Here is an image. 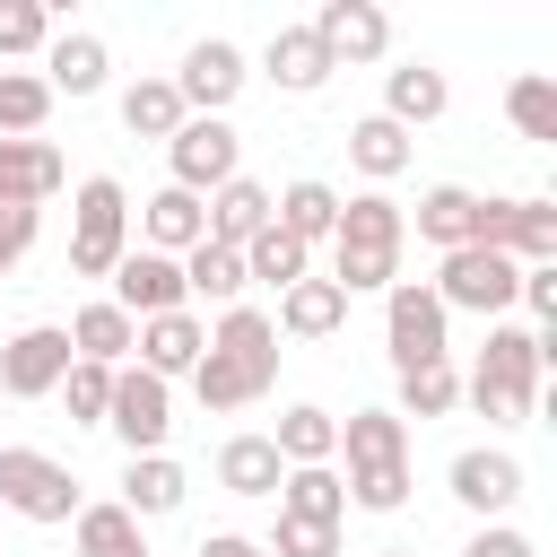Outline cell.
Instances as JSON below:
<instances>
[{
  "instance_id": "cell-3",
  "label": "cell",
  "mask_w": 557,
  "mask_h": 557,
  "mask_svg": "<svg viewBox=\"0 0 557 557\" xmlns=\"http://www.w3.org/2000/svg\"><path fill=\"white\" fill-rule=\"evenodd\" d=\"M400 244H409V209L392 191H348L339 226H331V287L339 296H383L400 278Z\"/></svg>"
},
{
  "instance_id": "cell-20",
  "label": "cell",
  "mask_w": 557,
  "mask_h": 557,
  "mask_svg": "<svg viewBox=\"0 0 557 557\" xmlns=\"http://www.w3.org/2000/svg\"><path fill=\"white\" fill-rule=\"evenodd\" d=\"M444 104H453V78L435 61H392L383 70V122L426 131V122H444Z\"/></svg>"
},
{
  "instance_id": "cell-23",
  "label": "cell",
  "mask_w": 557,
  "mask_h": 557,
  "mask_svg": "<svg viewBox=\"0 0 557 557\" xmlns=\"http://www.w3.org/2000/svg\"><path fill=\"white\" fill-rule=\"evenodd\" d=\"M270 226L313 252V244H331V226H339V191H331L322 174H296L287 191H270Z\"/></svg>"
},
{
  "instance_id": "cell-38",
  "label": "cell",
  "mask_w": 557,
  "mask_h": 557,
  "mask_svg": "<svg viewBox=\"0 0 557 557\" xmlns=\"http://www.w3.org/2000/svg\"><path fill=\"white\" fill-rule=\"evenodd\" d=\"M61 35V17L44 9V0H0V70H26V61H44V44Z\"/></svg>"
},
{
  "instance_id": "cell-7",
  "label": "cell",
  "mask_w": 557,
  "mask_h": 557,
  "mask_svg": "<svg viewBox=\"0 0 557 557\" xmlns=\"http://www.w3.org/2000/svg\"><path fill=\"white\" fill-rule=\"evenodd\" d=\"M235 174H244V131H235L226 113H191V122L165 139V183H174V191L209 200V191L235 183Z\"/></svg>"
},
{
  "instance_id": "cell-24",
  "label": "cell",
  "mask_w": 557,
  "mask_h": 557,
  "mask_svg": "<svg viewBox=\"0 0 557 557\" xmlns=\"http://www.w3.org/2000/svg\"><path fill=\"white\" fill-rule=\"evenodd\" d=\"M409 226H418L435 252H461V244H479V191H470V183H426L418 209H409Z\"/></svg>"
},
{
  "instance_id": "cell-5",
  "label": "cell",
  "mask_w": 557,
  "mask_h": 557,
  "mask_svg": "<svg viewBox=\"0 0 557 557\" xmlns=\"http://www.w3.org/2000/svg\"><path fill=\"white\" fill-rule=\"evenodd\" d=\"M435 305L444 313H479V322H505L513 313V296H522V261H505V252H487V244H461V252H444L435 261Z\"/></svg>"
},
{
  "instance_id": "cell-31",
  "label": "cell",
  "mask_w": 557,
  "mask_h": 557,
  "mask_svg": "<svg viewBox=\"0 0 557 557\" xmlns=\"http://www.w3.org/2000/svg\"><path fill=\"white\" fill-rule=\"evenodd\" d=\"M270 444H278V461H287V470H322V461H339V418H331V409H313V400H296V409H278Z\"/></svg>"
},
{
  "instance_id": "cell-4",
  "label": "cell",
  "mask_w": 557,
  "mask_h": 557,
  "mask_svg": "<svg viewBox=\"0 0 557 557\" xmlns=\"http://www.w3.org/2000/svg\"><path fill=\"white\" fill-rule=\"evenodd\" d=\"M122 252H131V191L113 174H87L70 200V278H113Z\"/></svg>"
},
{
  "instance_id": "cell-46",
  "label": "cell",
  "mask_w": 557,
  "mask_h": 557,
  "mask_svg": "<svg viewBox=\"0 0 557 557\" xmlns=\"http://www.w3.org/2000/svg\"><path fill=\"white\" fill-rule=\"evenodd\" d=\"M461 557H540V548H531L513 522H479V531L461 540Z\"/></svg>"
},
{
  "instance_id": "cell-36",
  "label": "cell",
  "mask_w": 557,
  "mask_h": 557,
  "mask_svg": "<svg viewBox=\"0 0 557 557\" xmlns=\"http://www.w3.org/2000/svg\"><path fill=\"white\" fill-rule=\"evenodd\" d=\"M453 409H461V374H453V357H444V366H409L400 392H392V418H400V426H409V418L426 426V418H453Z\"/></svg>"
},
{
  "instance_id": "cell-29",
  "label": "cell",
  "mask_w": 557,
  "mask_h": 557,
  "mask_svg": "<svg viewBox=\"0 0 557 557\" xmlns=\"http://www.w3.org/2000/svg\"><path fill=\"white\" fill-rule=\"evenodd\" d=\"M200 209H209V244H226V252H244V244H252V235L270 226V191H261L252 174L218 183V191H209Z\"/></svg>"
},
{
  "instance_id": "cell-40",
  "label": "cell",
  "mask_w": 557,
  "mask_h": 557,
  "mask_svg": "<svg viewBox=\"0 0 557 557\" xmlns=\"http://www.w3.org/2000/svg\"><path fill=\"white\" fill-rule=\"evenodd\" d=\"M505 122L548 148V139H557V78H548V70H522V78L505 87Z\"/></svg>"
},
{
  "instance_id": "cell-37",
  "label": "cell",
  "mask_w": 557,
  "mask_h": 557,
  "mask_svg": "<svg viewBox=\"0 0 557 557\" xmlns=\"http://www.w3.org/2000/svg\"><path fill=\"white\" fill-rule=\"evenodd\" d=\"M244 278H252V287H278V296H287L296 278H313V252H305L296 235H278V226H261V235L244 244Z\"/></svg>"
},
{
  "instance_id": "cell-21",
  "label": "cell",
  "mask_w": 557,
  "mask_h": 557,
  "mask_svg": "<svg viewBox=\"0 0 557 557\" xmlns=\"http://www.w3.org/2000/svg\"><path fill=\"white\" fill-rule=\"evenodd\" d=\"M200 348H209V322L183 305V313H157V322H139V348H131V357H139L157 383H183V374L200 366Z\"/></svg>"
},
{
  "instance_id": "cell-18",
  "label": "cell",
  "mask_w": 557,
  "mask_h": 557,
  "mask_svg": "<svg viewBox=\"0 0 557 557\" xmlns=\"http://www.w3.org/2000/svg\"><path fill=\"white\" fill-rule=\"evenodd\" d=\"M183 496H191V479H183V461L174 453H131L122 461V513L131 522H165V513H183Z\"/></svg>"
},
{
  "instance_id": "cell-27",
  "label": "cell",
  "mask_w": 557,
  "mask_h": 557,
  "mask_svg": "<svg viewBox=\"0 0 557 557\" xmlns=\"http://www.w3.org/2000/svg\"><path fill=\"white\" fill-rule=\"evenodd\" d=\"M278 479H287V461H278V444L270 435H226L218 444V487L226 496H244V505H261V496H278Z\"/></svg>"
},
{
  "instance_id": "cell-43",
  "label": "cell",
  "mask_w": 557,
  "mask_h": 557,
  "mask_svg": "<svg viewBox=\"0 0 557 557\" xmlns=\"http://www.w3.org/2000/svg\"><path fill=\"white\" fill-rule=\"evenodd\" d=\"M270 557H339V531H322V522H270V540H261Z\"/></svg>"
},
{
  "instance_id": "cell-39",
  "label": "cell",
  "mask_w": 557,
  "mask_h": 557,
  "mask_svg": "<svg viewBox=\"0 0 557 557\" xmlns=\"http://www.w3.org/2000/svg\"><path fill=\"white\" fill-rule=\"evenodd\" d=\"M52 122V87L35 70H0V139H44Z\"/></svg>"
},
{
  "instance_id": "cell-22",
  "label": "cell",
  "mask_w": 557,
  "mask_h": 557,
  "mask_svg": "<svg viewBox=\"0 0 557 557\" xmlns=\"http://www.w3.org/2000/svg\"><path fill=\"white\" fill-rule=\"evenodd\" d=\"M61 183H70V165H61V148H52V139H0V200L44 209Z\"/></svg>"
},
{
  "instance_id": "cell-1",
  "label": "cell",
  "mask_w": 557,
  "mask_h": 557,
  "mask_svg": "<svg viewBox=\"0 0 557 557\" xmlns=\"http://www.w3.org/2000/svg\"><path fill=\"white\" fill-rule=\"evenodd\" d=\"M183 383H191V400H200L209 418L270 400V383H278V322H270L261 305H226V313L209 322V348H200V366H191Z\"/></svg>"
},
{
  "instance_id": "cell-48",
  "label": "cell",
  "mask_w": 557,
  "mask_h": 557,
  "mask_svg": "<svg viewBox=\"0 0 557 557\" xmlns=\"http://www.w3.org/2000/svg\"><path fill=\"white\" fill-rule=\"evenodd\" d=\"M374 557H418V548H374Z\"/></svg>"
},
{
  "instance_id": "cell-28",
  "label": "cell",
  "mask_w": 557,
  "mask_h": 557,
  "mask_svg": "<svg viewBox=\"0 0 557 557\" xmlns=\"http://www.w3.org/2000/svg\"><path fill=\"white\" fill-rule=\"evenodd\" d=\"M409 131L400 122H383V113H366V122H348V165L366 174V191H383V183H400L409 174Z\"/></svg>"
},
{
  "instance_id": "cell-15",
  "label": "cell",
  "mask_w": 557,
  "mask_h": 557,
  "mask_svg": "<svg viewBox=\"0 0 557 557\" xmlns=\"http://www.w3.org/2000/svg\"><path fill=\"white\" fill-rule=\"evenodd\" d=\"M104 296H113L131 322H157V313H183V305H191V296H183V261H165V252H148V244H131V252L113 261Z\"/></svg>"
},
{
  "instance_id": "cell-12",
  "label": "cell",
  "mask_w": 557,
  "mask_h": 557,
  "mask_svg": "<svg viewBox=\"0 0 557 557\" xmlns=\"http://www.w3.org/2000/svg\"><path fill=\"white\" fill-rule=\"evenodd\" d=\"M453 505L461 513H479V522H505L513 505H522V461L505 453V444H470V453H453Z\"/></svg>"
},
{
  "instance_id": "cell-44",
  "label": "cell",
  "mask_w": 557,
  "mask_h": 557,
  "mask_svg": "<svg viewBox=\"0 0 557 557\" xmlns=\"http://www.w3.org/2000/svg\"><path fill=\"white\" fill-rule=\"evenodd\" d=\"M522 313H531V331H557V261H531L522 270V296H513Z\"/></svg>"
},
{
  "instance_id": "cell-11",
  "label": "cell",
  "mask_w": 557,
  "mask_h": 557,
  "mask_svg": "<svg viewBox=\"0 0 557 557\" xmlns=\"http://www.w3.org/2000/svg\"><path fill=\"white\" fill-rule=\"evenodd\" d=\"M70 374V331L61 322H26L0 339V400H52Z\"/></svg>"
},
{
  "instance_id": "cell-10",
  "label": "cell",
  "mask_w": 557,
  "mask_h": 557,
  "mask_svg": "<svg viewBox=\"0 0 557 557\" xmlns=\"http://www.w3.org/2000/svg\"><path fill=\"white\" fill-rule=\"evenodd\" d=\"M104 426L122 435V461H131V453H165V435H174V383H157L148 366H122Z\"/></svg>"
},
{
  "instance_id": "cell-25",
  "label": "cell",
  "mask_w": 557,
  "mask_h": 557,
  "mask_svg": "<svg viewBox=\"0 0 557 557\" xmlns=\"http://www.w3.org/2000/svg\"><path fill=\"white\" fill-rule=\"evenodd\" d=\"M70 357H87V366H131V348H139V322L113 305V296H96V305H78L70 322Z\"/></svg>"
},
{
  "instance_id": "cell-49",
  "label": "cell",
  "mask_w": 557,
  "mask_h": 557,
  "mask_svg": "<svg viewBox=\"0 0 557 557\" xmlns=\"http://www.w3.org/2000/svg\"><path fill=\"white\" fill-rule=\"evenodd\" d=\"M0 409H9V400H0Z\"/></svg>"
},
{
  "instance_id": "cell-47",
  "label": "cell",
  "mask_w": 557,
  "mask_h": 557,
  "mask_svg": "<svg viewBox=\"0 0 557 557\" xmlns=\"http://www.w3.org/2000/svg\"><path fill=\"white\" fill-rule=\"evenodd\" d=\"M191 557H270V548H261V540H244V531H209Z\"/></svg>"
},
{
  "instance_id": "cell-41",
  "label": "cell",
  "mask_w": 557,
  "mask_h": 557,
  "mask_svg": "<svg viewBox=\"0 0 557 557\" xmlns=\"http://www.w3.org/2000/svg\"><path fill=\"white\" fill-rule=\"evenodd\" d=\"M113 374H122V366H87V357H70V374H61V409H70V426H104V409H113Z\"/></svg>"
},
{
  "instance_id": "cell-34",
  "label": "cell",
  "mask_w": 557,
  "mask_h": 557,
  "mask_svg": "<svg viewBox=\"0 0 557 557\" xmlns=\"http://www.w3.org/2000/svg\"><path fill=\"white\" fill-rule=\"evenodd\" d=\"M70 540H78V557H148V522H131L113 496L104 505H78Z\"/></svg>"
},
{
  "instance_id": "cell-16",
  "label": "cell",
  "mask_w": 557,
  "mask_h": 557,
  "mask_svg": "<svg viewBox=\"0 0 557 557\" xmlns=\"http://www.w3.org/2000/svg\"><path fill=\"white\" fill-rule=\"evenodd\" d=\"M131 244H148V252H165V261H183L191 244H209V209L191 200V191H148L139 209H131Z\"/></svg>"
},
{
  "instance_id": "cell-6",
  "label": "cell",
  "mask_w": 557,
  "mask_h": 557,
  "mask_svg": "<svg viewBox=\"0 0 557 557\" xmlns=\"http://www.w3.org/2000/svg\"><path fill=\"white\" fill-rule=\"evenodd\" d=\"M78 479H70V461H52V453H35V444H0V513H17V522H78Z\"/></svg>"
},
{
  "instance_id": "cell-35",
  "label": "cell",
  "mask_w": 557,
  "mask_h": 557,
  "mask_svg": "<svg viewBox=\"0 0 557 557\" xmlns=\"http://www.w3.org/2000/svg\"><path fill=\"white\" fill-rule=\"evenodd\" d=\"M191 113H183V96H174V78H131L122 87V131L131 139H174Z\"/></svg>"
},
{
  "instance_id": "cell-33",
  "label": "cell",
  "mask_w": 557,
  "mask_h": 557,
  "mask_svg": "<svg viewBox=\"0 0 557 557\" xmlns=\"http://www.w3.org/2000/svg\"><path fill=\"white\" fill-rule=\"evenodd\" d=\"M244 287H252L244 278V252H226V244H191L183 252V296L191 305H218L226 313V305H244Z\"/></svg>"
},
{
  "instance_id": "cell-2",
  "label": "cell",
  "mask_w": 557,
  "mask_h": 557,
  "mask_svg": "<svg viewBox=\"0 0 557 557\" xmlns=\"http://www.w3.org/2000/svg\"><path fill=\"white\" fill-rule=\"evenodd\" d=\"M557 357V331H531V322H487V348L470 357L461 374V400L487 418V426H522L540 409V374Z\"/></svg>"
},
{
  "instance_id": "cell-32",
  "label": "cell",
  "mask_w": 557,
  "mask_h": 557,
  "mask_svg": "<svg viewBox=\"0 0 557 557\" xmlns=\"http://www.w3.org/2000/svg\"><path fill=\"white\" fill-rule=\"evenodd\" d=\"M278 513H287V522H322V531H339V522H348L339 461H322V470H287V479H278Z\"/></svg>"
},
{
  "instance_id": "cell-9",
  "label": "cell",
  "mask_w": 557,
  "mask_h": 557,
  "mask_svg": "<svg viewBox=\"0 0 557 557\" xmlns=\"http://www.w3.org/2000/svg\"><path fill=\"white\" fill-rule=\"evenodd\" d=\"M479 244L487 252H505V261H557V200H540V191H479Z\"/></svg>"
},
{
  "instance_id": "cell-17",
  "label": "cell",
  "mask_w": 557,
  "mask_h": 557,
  "mask_svg": "<svg viewBox=\"0 0 557 557\" xmlns=\"http://www.w3.org/2000/svg\"><path fill=\"white\" fill-rule=\"evenodd\" d=\"M35 78L52 87V104H61V96H96V87L113 78V52H104V35H87V26H61V35L44 44V61H35Z\"/></svg>"
},
{
  "instance_id": "cell-8",
  "label": "cell",
  "mask_w": 557,
  "mask_h": 557,
  "mask_svg": "<svg viewBox=\"0 0 557 557\" xmlns=\"http://www.w3.org/2000/svg\"><path fill=\"white\" fill-rule=\"evenodd\" d=\"M383 348H392V366L409 374V366H444L453 357V313L435 305V287L426 278H392L383 287Z\"/></svg>"
},
{
  "instance_id": "cell-30",
  "label": "cell",
  "mask_w": 557,
  "mask_h": 557,
  "mask_svg": "<svg viewBox=\"0 0 557 557\" xmlns=\"http://www.w3.org/2000/svg\"><path fill=\"white\" fill-rule=\"evenodd\" d=\"M270 322H278V339H331V331H348V296L331 278H296Z\"/></svg>"
},
{
  "instance_id": "cell-42",
  "label": "cell",
  "mask_w": 557,
  "mask_h": 557,
  "mask_svg": "<svg viewBox=\"0 0 557 557\" xmlns=\"http://www.w3.org/2000/svg\"><path fill=\"white\" fill-rule=\"evenodd\" d=\"M339 487H348L357 513H400L409 505V470H339Z\"/></svg>"
},
{
  "instance_id": "cell-14",
  "label": "cell",
  "mask_w": 557,
  "mask_h": 557,
  "mask_svg": "<svg viewBox=\"0 0 557 557\" xmlns=\"http://www.w3.org/2000/svg\"><path fill=\"white\" fill-rule=\"evenodd\" d=\"M244 78H252L244 44H226V35H200V44L183 52V70H174V96H183V113H226V104L244 96Z\"/></svg>"
},
{
  "instance_id": "cell-45",
  "label": "cell",
  "mask_w": 557,
  "mask_h": 557,
  "mask_svg": "<svg viewBox=\"0 0 557 557\" xmlns=\"http://www.w3.org/2000/svg\"><path fill=\"white\" fill-rule=\"evenodd\" d=\"M35 226H44V209H17V200H0V278L35 252Z\"/></svg>"
},
{
  "instance_id": "cell-13",
  "label": "cell",
  "mask_w": 557,
  "mask_h": 557,
  "mask_svg": "<svg viewBox=\"0 0 557 557\" xmlns=\"http://www.w3.org/2000/svg\"><path fill=\"white\" fill-rule=\"evenodd\" d=\"M305 26H313V44L331 52V70H366V61L392 52V17H383L374 0H322Z\"/></svg>"
},
{
  "instance_id": "cell-19",
  "label": "cell",
  "mask_w": 557,
  "mask_h": 557,
  "mask_svg": "<svg viewBox=\"0 0 557 557\" xmlns=\"http://www.w3.org/2000/svg\"><path fill=\"white\" fill-rule=\"evenodd\" d=\"M261 78H270L278 96H322V87H331V52L313 44V26H270Z\"/></svg>"
},
{
  "instance_id": "cell-26",
  "label": "cell",
  "mask_w": 557,
  "mask_h": 557,
  "mask_svg": "<svg viewBox=\"0 0 557 557\" xmlns=\"http://www.w3.org/2000/svg\"><path fill=\"white\" fill-rule=\"evenodd\" d=\"M339 461L348 470H409V426L392 409H348L339 418Z\"/></svg>"
}]
</instances>
